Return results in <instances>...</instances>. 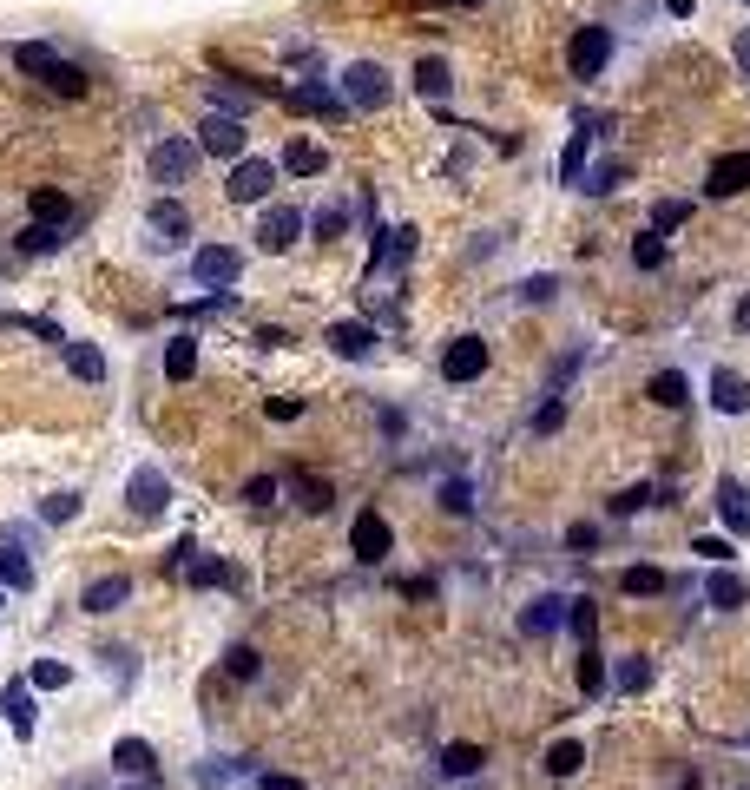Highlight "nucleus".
Here are the masks:
<instances>
[{
	"mask_svg": "<svg viewBox=\"0 0 750 790\" xmlns=\"http://www.w3.org/2000/svg\"><path fill=\"white\" fill-rule=\"evenodd\" d=\"M125 790H165V784H158V777H139V784H125Z\"/></svg>",
	"mask_w": 750,
	"mask_h": 790,
	"instance_id": "obj_61",
	"label": "nucleus"
},
{
	"mask_svg": "<svg viewBox=\"0 0 750 790\" xmlns=\"http://www.w3.org/2000/svg\"><path fill=\"white\" fill-rule=\"evenodd\" d=\"M0 718H7V731H14L20 744L33 738V725H40V711H33V685H27V679H14L7 692H0Z\"/></svg>",
	"mask_w": 750,
	"mask_h": 790,
	"instance_id": "obj_12",
	"label": "nucleus"
},
{
	"mask_svg": "<svg viewBox=\"0 0 750 790\" xmlns=\"http://www.w3.org/2000/svg\"><path fill=\"white\" fill-rule=\"evenodd\" d=\"M125 501H132V514H139V521H158V514H165V501H172V481H165V468H132V481H125Z\"/></svg>",
	"mask_w": 750,
	"mask_h": 790,
	"instance_id": "obj_7",
	"label": "nucleus"
},
{
	"mask_svg": "<svg viewBox=\"0 0 750 790\" xmlns=\"http://www.w3.org/2000/svg\"><path fill=\"white\" fill-rule=\"evenodd\" d=\"M297 237H303V211L297 205H270L264 218H257V244H264V251H290Z\"/></svg>",
	"mask_w": 750,
	"mask_h": 790,
	"instance_id": "obj_11",
	"label": "nucleus"
},
{
	"mask_svg": "<svg viewBox=\"0 0 750 790\" xmlns=\"http://www.w3.org/2000/svg\"><path fill=\"white\" fill-rule=\"evenodd\" d=\"M224 672H231V679H257L264 659H257V646H231V652H224Z\"/></svg>",
	"mask_w": 750,
	"mask_h": 790,
	"instance_id": "obj_41",
	"label": "nucleus"
},
{
	"mask_svg": "<svg viewBox=\"0 0 750 790\" xmlns=\"http://www.w3.org/2000/svg\"><path fill=\"white\" fill-rule=\"evenodd\" d=\"M73 514H79V494L73 488H60V494H47V501H40V521H47V527H66Z\"/></svg>",
	"mask_w": 750,
	"mask_h": 790,
	"instance_id": "obj_38",
	"label": "nucleus"
},
{
	"mask_svg": "<svg viewBox=\"0 0 750 790\" xmlns=\"http://www.w3.org/2000/svg\"><path fill=\"white\" fill-rule=\"evenodd\" d=\"M198 139H158L152 145V178L158 185H185L191 172H198Z\"/></svg>",
	"mask_w": 750,
	"mask_h": 790,
	"instance_id": "obj_6",
	"label": "nucleus"
},
{
	"mask_svg": "<svg viewBox=\"0 0 750 790\" xmlns=\"http://www.w3.org/2000/svg\"><path fill=\"white\" fill-rule=\"evenodd\" d=\"M612 60V27H579L573 33V79H599Z\"/></svg>",
	"mask_w": 750,
	"mask_h": 790,
	"instance_id": "obj_9",
	"label": "nucleus"
},
{
	"mask_svg": "<svg viewBox=\"0 0 750 790\" xmlns=\"http://www.w3.org/2000/svg\"><path fill=\"white\" fill-rule=\"evenodd\" d=\"M704 191L711 198H737V191H750V152H731L711 165V178H704Z\"/></svg>",
	"mask_w": 750,
	"mask_h": 790,
	"instance_id": "obj_16",
	"label": "nucleus"
},
{
	"mask_svg": "<svg viewBox=\"0 0 750 790\" xmlns=\"http://www.w3.org/2000/svg\"><path fill=\"white\" fill-rule=\"evenodd\" d=\"M349 231V205H323L316 211V237H343Z\"/></svg>",
	"mask_w": 750,
	"mask_h": 790,
	"instance_id": "obj_47",
	"label": "nucleus"
},
{
	"mask_svg": "<svg viewBox=\"0 0 750 790\" xmlns=\"http://www.w3.org/2000/svg\"><path fill=\"white\" fill-rule=\"evenodd\" d=\"M53 790H112V784H106V777H99V771H73V777H60V784H53Z\"/></svg>",
	"mask_w": 750,
	"mask_h": 790,
	"instance_id": "obj_53",
	"label": "nucleus"
},
{
	"mask_svg": "<svg viewBox=\"0 0 750 790\" xmlns=\"http://www.w3.org/2000/svg\"><path fill=\"white\" fill-rule=\"evenodd\" d=\"M112 764H119L125 784H139V777H158V751L145 738H119L112 744Z\"/></svg>",
	"mask_w": 750,
	"mask_h": 790,
	"instance_id": "obj_14",
	"label": "nucleus"
},
{
	"mask_svg": "<svg viewBox=\"0 0 750 790\" xmlns=\"http://www.w3.org/2000/svg\"><path fill=\"white\" fill-rule=\"evenodd\" d=\"M744 7H750V0H744Z\"/></svg>",
	"mask_w": 750,
	"mask_h": 790,
	"instance_id": "obj_63",
	"label": "nucleus"
},
{
	"mask_svg": "<svg viewBox=\"0 0 750 790\" xmlns=\"http://www.w3.org/2000/svg\"><path fill=\"white\" fill-rule=\"evenodd\" d=\"M718 514L731 534H750V488L744 481H718Z\"/></svg>",
	"mask_w": 750,
	"mask_h": 790,
	"instance_id": "obj_20",
	"label": "nucleus"
},
{
	"mask_svg": "<svg viewBox=\"0 0 750 790\" xmlns=\"http://www.w3.org/2000/svg\"><path fill=\"white\" fill-rule=\"evenodd\" d=\"M283 172L323 178V172H329V152H323V145H310V139H290V145H283Z\"/></svg>",
	"mask_w": 750,
	"mask_h": 790,
	"instance_id": "obj_21",
	"label": "nucleus"
},
{
	"mask_svg": "<svg viewBox=\"0 0 750 790\" xmlns=\"http://www.w3.org/2000/svg\"><path fill=\"white\" fill-rule=\"evenodd\" d=\"M652 685V659H625L619 665V692H645Z\"/></svg>",
	"mask_w": 750,
	"mask_h": 790,
	"instance_id": "obj_45",
	"label": "nucleus"
},
{
	"mask_svg": "<svg viewBox=\"0 0 750 790\" xmlns=\"http://www.w3.org/2000/svg\"><path fill=\"white\" fill-rule=\"evenodd\" d=\"M711 606H744V580L737 573H711Z\"/></svg>",
	"mask_w": 750,
	"mask_h": 790,
	"instance_id": "obj_43",
	"label": "nucleus"
},
{
	"mask_svg": "<svg viewBox=\"0 0 750 790\" xmlns=\"http://www.w3.org/2000/svg\"><path fill=\"white\" fill-rule=\"evenodd\" d=\"M264 415H270V422H297V415H303V402H297V395H270V402H264Z\"/></svg>",
	"mask_w": 750,
	"mask_h": 790,
	"instance_id": "obj_51",
	"label": "nucleus"
},
{
	"mask_svg": "<svg viewBox=\"0 0 750 790\" xmlns=\"http://www.w3.org/2000/svg\"><path fill=\"white\" fill-rule=\"evenodd\" d=\"M125 600H132V580H125V573H99V580L86 586V593H79V606H86V613H93V619L119 613Z\"/></svg>",
	"mask_w": 750,
	"mask_h": 790,
	"instance_id": "obj_13",
	"label": "nucleus"
},
{
	"mask_svg": "<svg viewBox=\"0 0 750 790\" xmlns=\"http://www.w3.org/2000/svg\"><path fill=\"white\" fill-rule=\"evenodd\" d=\"M441 507H448V514H468V507H474V488H468V481H448V488H441Z\"/></svg>",
	"mask_w": 750,
	"mask_h": 790,
	"instance_id": "obj_50",
	"label": "nucleus"
},
{
	"mask_svg": "<svg viewBox=\"0 0 750 790\" xmlns=\"http://www.w3.org/2000/svg\"><path fill=\"white\" fill-rule=\"evenodd\" d=\"M441 376H448V382L487 376V343H481V336H454V343L441 349Z\"/></svg>",
	"mask_w": 750,
	"mask_h": 790,
	"instance_id": "obj_10",
	"label": "nucleus"
},
{
	"mask_svg": "<svg viewBox=\"0 0 750 790\" xmlns=\"http://www.w3.org/2000/svg\"><path fill=\"white\" fill-rule=\"evenodd\" d=\"M66 369H73L79 382H106V356H99L93 343H66Z\"/></svg>",
	"mask_w": 750,
	"mask_h": 790,
	"instance_id": "obj_29",
	"label": "nucleus"
},
{
	"mask_svg": "<svg viewBox=\"0 0 750 790\" xmlns=\"http://www.w3.org/2000/svg\"><path fill=\"white\" fill-rule=\"evenodd\" d=\"M454 7H481V0H454Z\"/></svg>",
	"mask_w": 750,
	"mask_h": 790,
	"instance_id": "obj_62",
	"label": "nucleus"
},
{
	"mask_svg": "<svg viewBox=\"0 0 750 790\" xmlns=\"http://www.w3.org/2000/svg\"><path fill=\"white\" fill-rule=\"evenodd\" d=\"M14 66H20V73H33V79H47L60 99H79V93H86V73H79V66H66L60 53L47 47V40H27V47H14Z\"/></svg>",
	"mask_w": 750,
	"mask_h": 790,
	"instance_id": "obj_1",
	"label": "nucleus"
},
{
	"mask_svg": "<svg viewBox=\"0 0 750 790\" xmlns=\"http://www.w3.org/2000/svg\"><path fill=\"white\" fill-rule=\"evenodd\" d=\"M560 422H566V402H547V409L533 415V435H553Z\"/></svg>",
	"mask_w": 750,
	"mask_h": 790,
	"instance_id": "obj_54",
	"label": "nucleus"
},
{
	"mask_svg": "<svg viewBox=\"0 0 750 790\" xmlns=\"http://www.w3.org/2000/svg\"><path fill=\"white\" fill-rule=\"evenodd\" d=\"M691 553H704V560H731V540H718V534H704V540H698V547H691Z\"/></svg>",
	"mask_w": 750,
	"mask_h": 790,
	"instance_id": "obj_57",
	"label": "nucleus"
},
{
	"mask_svg": "<svg viewBox=\"0 0 750 790\" xmlns=\"http://www.w3.org/2000/svg\"><path fill=\"white\" fill-rule=\"evenodd\" d=\"M645 395H652L658 409H685V402H691V389H685V376H678V369H658V376L645 382Z\"/></svg>",
	"mask_w": 750,
	"mask_h": 790,
	"instance_id": "obj_24",
	"label": "nucleus"
},
{
	"mask_svg": "<svg viewBox=\"0 0 750 790\" xmlns=\"http://www.w3.org/2000/svg\"><path fill=\"white\" fill-rule=\"evenodd\" d=\"M625 178V165H593V178H586V191H612Z\"/></svg>",
	"mask_w": 750,
	"mask_h": 790,
	"instance_id": "obj_56",
	"label": "nucleus"
},
{
	"mask_svg": "<svg viewBox=\"0 0 750 790\" xmlns=\"http://www.w3.org/2000/svg\"><path fill=\"white\" fill-rule=\"evenodd\" d=\"M185 580L191 586H237V567H231V560H198V553H191V560H185Z\"/></svg>",
	"mask_w": 750,
	"mask_h": 790,
	"instance_id": "obj_26",
	"label": "nucleus"
},
{
	"mask_svg": "<svg viewBox=\"0 0 750 790\" xmlns=\"http://www.w3.org/2000/svg\"><path fill=\"white\" fill-rule=\"evenodd\" d=\"M283 106H290V112H316V119H343V99L329 93V86H316V79L290 86V93H283Z\"/></svg>",
	"mask_w": 750,
	"mask_h": 790,
	"instance_id": "obj_17",
	"label": "nucleus"
},
{
	"mask_svg": "<svg viewBox=\"0 0 750 790\" xmlns=\"http://www.w3.org/2000/svg\"><path fill=\"white\" fill-rule=\"evenodd\" d=\"M244 119H231V112H211L198 126V152H211V158H244Z\"/></svg>",
	"mask_w": 750,
	"mask_h": 790,
	"instance_id": "obj_8",
	"label": "nucleus"
},
{
	"mask_svg": "<svg viewBox=\"0 0 750 790\" xmlns=\"http://www.w3.org/2000/svg\"><path fill=\"white\" fill-rule=\"evenodd\" d=\"M237 270H244V257H237L231 244H204V251H191V284L198 290H231Z\"/></svg>",
	"mask_w": 750,
	"mask_h": 790,
	"instance_id": "obj_3",
	"label": "nucleus"
},
{
	"mask_svg": "<svg viewBox=\"0 0 750 790\" xmlns=\"http://www.w3.org/2000/svg\"><path fill=\"white\" fill-rule=\"evenodd\" d=\"M99 659H106V672H112V679H119V685H132V679H139V659H132V652H125V646H106V652H99Z\"/></svg>",
	"mask_w": 750,
	"mask_h": 790,
	"instance_id": "obj_42",
	"label": "nucleus"
},
{
	"mask_svg": "<svg viewBox=\"0 0 750 790\" xmlns=\"http://www.w3.org/2000/svg\"><path fill=\"white\" fill-rule=\"evenodd\" d=\"M481 764H487L481 744H448V751H441V777H474Z\"/></svg>",
	"mask_w": 750,
	"mask_h": 790,
	"instance_id": "obj_28",
	"label": "nucleus"
},
{
	"mask_svg": "<svg viewBox=\"0 0 750 790\" xmlns=\"http://www.w3.org/2000/svg\"><path fill=\"white\" fill-rule=\"evenodd\" d=\"M586 145H593V132H573V139H566V152H560V178L566 185L586 178Z\"/></svg>",
	"mask_w": 750,
	"mask_h": 790,
	"instance_id": "obj_33",
	"label": "nucleus"
},
{
	"mask_svg": "<svg viewBox=\"0 0 750 790\" xmlns=\"http://www.w3.org/2000/svg\"><path fill=\"white\" fill-rule=\"evenodd\" d=\"M27 586H33V560L0 540V593H27Z\"/></svg>",
	"mask_w": 750,
	"mask_h": 790,
	"instance_id": "obj_23",
	"label": "nucleus"
},
{
	"mask_svg": "<svg viewBox=\"0 0 750 790\" xmlns=\"http://www.w3.org/2000/svg\"><path fill=\"white\" fill-rule=\"evenodd\" d=\"M297 501L310 507V514H329V501H336V488H329V481H316V474H297Z\"/></svg>",
	"mask_w": 750,
	"mask_h": 790,
	"instance_id": "obj_39",
	"label": "nucleus"
},
{
	"mask_svg": "<svg viewBox=\"0 0 750 790\" xmlns=\"http://www.w3.org/2000/svg\"><path fill=\"white\" fill-rule=\"evenodd\" d=\"M270 185H277V165L270 158H237L231 178H224V191H231V205H264Z\"/></svg>",
	"mask_w": 750,
	"mask_h": 790,
	"instance_id": "obj_5",
	"label": "nucleus"
},
{
	"mask_svg": "<svg viewBox=\"0 0 750 790\" xmlns=\"http://www.w3.org/2000/svg\"><path fill=\"white\" fill-rule=\"evenodd\" d=\"M343 106L382 112V106H389V73H382L375 60H356V66H343Z\"/></svg>",
	"mask_w": 750,
	"mask_h": 790,
	"instance_id": "obj_2",
	"label": "nucleus"
},
{
	"mask_svg": "<svg viewBox=\"0 0 750 790\" xmlns=\"http://www.w3.org/2000/svg\"><path fill=\"white\" fill-rule=\"evenodd\" d=\"M257 790H303V777H283V771H264V777H257Z\"/></svg>",
	"mask_w": 750,
	"mask_h": 790,
	"instance_id": "obj_58",
	"label": "nucleus"
},
{
	"mask_svg": "<svg viewBox=\"0 0 750 790\" xmlns=\"http://www.w3.org/2000/svg\"><path fill=\"white\" fill-rule=\"evenodd\" d=\"M632 264H639V270H658V264H665V237H658V231H645L639 244H632Z\"/></svg>",
	"mask_w": 750,
	"mask_h": 790,
	"instance_id": "obj_44",
	"label": "nucleus"
},
{
	"mask_svg": "<svg viewBox=\"0 0 750 790\" xmlns=\"http://www.w3.org/2000/svg\"><path fill=\"white\" fill-rule=\"evenodd\" d=\"M145 231H152L158 244H178V237H191V211L178 205V198H158V205L145 211Z\"/></svg>",
	"mask_w": 750,
	"mask_h": 790,
	"instance_id": "obj_15",
	"label": "nucleus"
},
{
	"mask_svg": "<svg viewBox=\"0 0 750 790\" xmlns=\"http://www.w3.org/2000/svg\"><path fill=\"white\" fill-rule=\"evenodd\" d=\"M329 349L349 356V363H369V356H375V330H369V323H329Z\"/></svg>",
	"mask_w": 750,
	"mask_h": 790,
	"instance_id": "obj_18",
	"label": "nucleus"
},
{
	"mask_svg": "<svg viewBox=\"0 0 750 790\" xmlns=\"http://www.w3.org/2000/svg\"><path fill=\"white\" fill-rule=\"evenodd\" d=\"M27 685H33V692H60V685H73V665H66V659H33L27 665Z\"/></svg>",
	"mask_w": 750,
	"mask_h": 790,
	"instance_id": "obj_27",
	"label": "nucleus"
},
{
	"mask_svg": "<svg viewBox=\"0 0 750 790\" xmlns=\"http://www.w3.org/2000/svg\"><path fill=\"white\" fill-rule=\"evenodd\" d=\"M566 626H573V639H579V646H593V632H599L593 600H566Z\"/></svg>",
	"mask_w": 750,
	"mask_h": 790,
	"instance_id": "obj_36",
	"label": "nucleus"
},
{
	"mask_svg": "<svg viewBox=\"0 0 750 790\" xmlns=\"http://www.w3.org/2000/svg\"><path fill=\"white\" fill-rule=\"evenodd\" d=\"M685 218H691V205H678V198H665V205L652 211V231L665 237V231H678V224H685Z\"/></svg>",
	"mask_w": 750,
	"mask_h": 790,
	"instance_id": "obj_46",
	"label": "nucleus"
},
{
	"mask_svg": "<svg viewBox=\"0 0 750 790\" xmlns=\"http://www.w3.org/2000/svg\"><path fill=\"white\" fill-rule=\"evenodd\" d=\"M349 553H356L362 567H382V560L395 553V534H389V521H382L375 507H362V514H356V527H349Z\"/></svg>",
	"mask_w": 750,
	"mask_h": 790,
	"instance_id": "obj_4",
	"label": "nucleus"
},
{
	"mask_svg": "<svg viewBox=\"0 0 750 790\" xmlns=\"http://www.w3.org/2000/svg\"><path fill=\"white\" fill-rule=\"evenodd\" d=\"M165 376H172V382H191V376H198V343H191V336L165 343Z\"/></svg>",
	"mask_w": 750,
	"mask_h": 790,
	"instance_id": "obj_30",
	"label": "nucleus"
},
{
	"mask_svg": "<svg viewBox=\"0 0 750 790\" xmlns=\"http://www.w3.org/2000/svg\"><path fill=\"white\" fill-rule=\"evenodd\" d=\"M731 330H737V336H750V297H744V303H737V316H731Z\"/></svg>",
	"mask_w": 750,
	"mask_h": 790,
	"instance_id": "obj_60",
	"label": "nucleus"
},
{
	"mask_svg": "<svg viewBox=\"0 0 750 790\" xmlns=\"http://www.w3.org/2000/svg\"><path fill=\"white\" fill-rule=\"evenodd\" d=\"M244 501L250 507H270V501H277V474H250V481H244Z\"/></svg>",
	"mask_w": 750,
	"mask_h": 790,
	"instance_id": "obj_48",
	"label": "nucleus"
},
{
	"mask_svg": "<svg viewBox=\"0 0 750 790\" xmlns=\"http://www.w3.org/2000/svg\"><path fill=\"white\" fill-rule=\"evenodd\" d=\"M711 409L718 415H744L750 409V382L737 376V369H718V376H711Z\"/></svg>",
	"mask_w": 750,
	"mask_h": 790,
	"instance_id": "obj_19",
	"label": "nucleus"
},
{
	"mask_svg": "<svg viewBox=\"0 0 750 790\" xmlns=\"http://www.w3.org/2000/svg\"><path fill=\"white\" fill-rule=\"evenodd\" d=\"M415 86H422L428 99H448V86H454V79H448V60H422V66H415Z\"/></svg>",
	"mask_w": 750,
	"mask_h": 790,
	"instance_id": "obj_37",
	"label": "nucleus"
},
{
	"mask_svg": "<svg viewBox=\"0 0 750 790\" xmlns=\"http://www.w3.org/2000/svg\"><path fill=\"white\" fill-rule=\"evenodd\" d=\"M553 290H560L553 277H527V284H520V297H527V303H553Z\"/></svg>",
	"mask_w": 750,
	"mask_h": 790,
	"instance_id": "obj_55",
	"label": "nucleus"
},
{
	"mask_svg": "<svg viewBox=\"0 0 750 790\" xmlns=\"http://www.w3.org/2000/svg\"><path fill=\"white\" fill-rule=\"evenodd\" d=\"M553 626H566V600H560V593H540V600L520 613V632H533V639H540V632H553Z\"/></svg>",
	"mask_w": 750,
	"mask_h": 790,
	"instance_id": "obj_22",
	"label": "nucleus"
},
{
	"mask_svg": "<svg viewBox=\"0 0 750 790\" xmlns=\"http://www.w3.org/2000/svg\"><path fill=\"white\" fill-rule=\"evenodd\" d=\"M250 99H257V93H244V86H218V112H231V119H244Z\"/></svg>",
	"mask_w": 750,
	"mask_h": 790,
	"instance_id": "obj_49",
	"label": "nucleus"
},
{
	"mask_svg": "<svg viewBox=\"0 0 750 790\" xmlns=\"http://www.w3.org/2000/svg\"><path fill=\"white\" fill-rule=\"evenodd\" d=\"M20 251H27V257L60 251V224H27V231H20Z\"/></svg>",
	"mask_w": 750,
	"mask_h": 790,
	"instance_id": "obj_40",
	"label": "nucleus"
},
{
	"mask_svg": "<svg viewBox=\"0 0 750 790\" xmlns=\"http://www.w3.org/2000/svg\"><path fill=\"white\" fill-rule=\"evenodd\" d=\"M73 218V198H66L60 185H40L33 191V224H66Z\"/></svg>",
	"mask_w": 750,
	"mask_h": 790,
	"instance_id": "obj_25",
	"label": "nucleus"
},
{
	"mask_svg": "<svg viewBox=\"0 0 750 790\" xmlns=\"http://www.w3.org/2000/svg\"><path fill=\"white\" fill-rule=\"evenodd\" d=\"M639 507H652V488H625V494H612V514H639Z\"/></svg>",
	"mask_w": 750,
	"mask_h": 790,
	"instance_id": "obj_52",
	"label": "nucleus"
},
{
	"mask_svg": "<svg viewBox=\"0 0 750 790\" xmlns=\"http://www.w3.org/2000/svg\"><path fill=\"white\" fill-rule=\"evenodd\" d=\"M579 764H586V744H579V738H560V744H547V771H553V777H573Z\"/></svg>",
	"mask_w": 750,
	"mask_h": 790,
	"instance_id": "obj_32",
	"label": "nucleus"
},
{
	"mask_svg": "<svg viewBox=\"0 0 750 790\" xmlns=\"http://www.w3.org/2000/svg\"><path fill=\"white\" fill-rule=\"evenodd\" d=\"M579 692H586V698L606 692V659H599L593 646H579Z\"/></svg>",
	"mask_w": 750,
	"mask_h": 790,
	"instance_id": "obj_34",
	"label": "nucleus"
},
{
	"mask_svg": "<svg viewBox=\"0 0 750 790\" xmlns=\"http://www.w3.org/2000/svg\"><path fill=\"white\" fill-rule=\"evenodd\" d=\"M731 53H737V66H744V79H750V33H737V40H731Z\"/></svg>",
	"mask_w": 750,
	"mask_h": 790,
	"instance_id": "obj_59",
	"label": "nucleus"
},
{
	"mask_svg": "<svg viewBox=\"0 0 750 790\" xmlns=\"http://www.w3.org/2000/svg\"><path fill=\"white\" fill-rule=\"evenodd\" d=\"M625 593H632V600H658V593H665V586H672V580H665V573H658V567H625Z\"/></svg>",
	"mask_w": 750,
	"mask_h": 790,
	"instance_id": "obj_31",
	"label": "nucleus"
},
{
	"mask_svg": "<svg viewBox=\"0 0 750 790\" xmlns=\"http://www.w3.org/2000/svg\"><path fill=\"white\" fill-rule=\"evenodd\" d=\"M408 251H415V231H382V244H375V264H408Z\"/></svg>",
	"mask_w": 750,
	"mask_h": 790,
	"instance_id": "obj_35",
	"label": "nucleus"
}]
</instances>
